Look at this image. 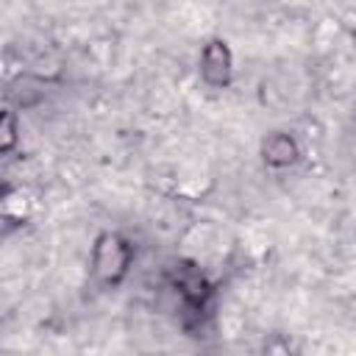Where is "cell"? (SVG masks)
<instances>
[{
  "label": "cell",
  "instance_id": "cell-1",
  "mask_svg": "<svg viewBox=\"0 0 356 356\" xmlns=\"http://www.w3.org/2000/svg\"><path fill=\"white\" fill-rule=\"evenodd\" d=\"M136 261V245L120 231H103L89 250V278L97 289H117Z\"/></svg>",
  "mask_w": 356,
  "mask_h": 356
},
{
  "label": "cell",
  "instance_id": "cell-2",
  "mask_svg": "<svg viewBox=\"0 0 356 356\" xmlns=\"http://www.w3.org/2000/svg\"><path fill=\"white\" fill-rule=\"evenodd\" d=\"M167 284L178 298V314L184 328H195L211 309L214 286L192 261H178L167 270Z\"/></svg>",
  "mask_w": 356,
  "mask_h": 356
},
{
  "label": "cell",
  "instance_id": "cell-3",
  "mask_svg": "<svg viewBox=\"0 0 356 356\" xmlns=\"http://www.w3.org/2000/svg\"><path fill=\"white\" fill-rule=\"evenodd\" d=\"M197 75L211 89H225L234 81V53L225 39L214 36L200 47L197 56Z\"/></svg>",
  "mask_w": 356,
  "mask_h": 356
},
{
  "label": "cell",
  "instance_id": "cell-4",
  "mask_svg": "<svg viewBox=\"0 0 356 356\" xmlns=\"http://www.w3.org/2000/svg\"><path fill=\"white\" fill-rule=\"evenodd\" d=\"M300 159V145L289 131H270L261 139V161L270 170H286Z\"/></svg>",
  "mask_w": 356,
  "mask_h": 356
},
{
  "label": "cell",
  "instance_id": "cell-5",
  "mask_svg": "<svg viewBox=\"0 0 356 356\" xmlns=\"http://www.w3.org/2000/svg\"><path fill=\"white\" fill-rule=\"evenodd\" d=\"M19 142V122H17V114L11 108L3 111V120H0V150L8 156Z\"/></svg>",
  "mask_w": 356,
  "mask_h": 356
}]
</instances>
